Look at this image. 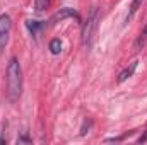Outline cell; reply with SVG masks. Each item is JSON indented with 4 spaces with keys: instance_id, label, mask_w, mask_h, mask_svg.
I'll use <instances>...</instances> for the list:
<instances>
[{
    "instance_id": "4fadbf2b",
    "label": "cell",
    "mask_w": 147,
    "mask_h": 145,
    "mask_svg": "<svg viewBox=\"0 0 147 145\" xmlns=\"http://www.w3.org/2000/svg\"><path fill=\"white\" fill-rule=\"evenodd\" d=\"M22 142H26V144H29L31 140H29L28 137H21V138H17V144H22Z\"/></svg>"
},
{
    "instance_id": "ba28073f",
    "label": "cell",
    "mask_w": 147,
    "mask_h": 145,
    "mask_svg": "<svg viewBox=\"0 0 147 145\" xmlns=\"http://www.w3.org/2000/svg\"><path fill=\"white\" fill-rule=\"evenodd\" d=\"M147 41V24L144 26V29H142V33L139 34V38H137V41H135V51H139L144 44H146Z\"/></svg>"
},
{
    "instance_id": "7c38bea8",
    "label": "cell",
    "mask_w": 147,
    "mask_h": 145,
    "mask_svg": "<svg viewBox=\"0 0 147 145\" xmlns=\"http://www.w3.org/2000/svg\"><path fill=\"white\" fill-rule=\"evenodd\" d=\"M137 142H139V144H144V142H147V126H146V132L142 133V137H140Z\"/></svg>"
},
{
    "instance_id": "9c48e42d",
    "label": "cell",
    "mask_w": 147,
    "mask_h": 145,
    "mask_svg": "<svg viewBox=\"0 0 147 145\" xmlns=\"http://www.w3.org/2000/svg\"><path fill=\"white\" fill-rule=\"evenodd\" d=\"M50 51H51V55H58L62 51V41L58 38H55V39L50 41Z\"/></svg>"
},
{
    "instance_id": "30bf717a",
    "label": "cell",
    "mask_w": 147,
    "mask_h": 145,
    "mask_svg": "<svg viewBox=\"0 0 147 145\" xmlns=\"http://www.w3.org/2000/svg\"><path fill=\"white\" fill-rule=\"evenodd\" d=\"M48 7H50V0H34V10L38 14L45 12Z\"/></svg>"
},
{
    "instance_id": "277c9868",
    "label": "cell",
    "mask_w": 147,
    "mask_h": 145,
    "mask_svg": "<svg viewBox=\"0 0 147 145\" xmlns=\"http://www.w3.org/2000/svg\"><path fill=\"white\" fill-rule=\"evenodd\" d=\"M65 19H75V21H80L77 10H74V9H70V7H63V9L57 10V12L51 15V19H50V26H57L58 22H62V21H65Z\"/></svg>"
},
{
    "instance_id": "52a82bcc",
    "label": "cell",
    "mask_w": 147,
    "mask_h": 145,
    "mask_svg": "<svg viewBox=\"0 0 147 145\" xmlns=\"http://www.w3.org/2000/svg\"><path fill=\"white\" fill-rule=\"evenodd\" d=\"M140 3H142V0H132V3H130V10H128V14H127V19H125V22H130V21L134 19V15H135V12L139 10Z\"/></svg>"
},
{
    "instance_id": "3957f363",
    "label": "cell",
    "mask_w": 147,
    "mask_h": 145,
    "mask_svg": "<svg viewBox=\"0 0 147 145\" xmlns=\"http://www.w3.org/2000/svg\"><path fill=\"white\" fill-rule=\"evenodd\" d=\"M10 33H12V17L9 14H2L0 15V55L9 44Z\"/></svg>"
},
{
    "instance_id": "5b68a950",
    "label": "cell",
    "mask_w": 147,
    "mask_h": 145,
    "mask_svg": "<svg viewBox=\"0 0 147 145\" xmlns=\"http://www.w3.org/2000/svg\"><path fill=\"white\" fill-rule=\"evenodd\" d=\"M137 63H139V62L135 60V62H132L128 67H125L121 72L118 73V79H116V82H118V84H123L125 80H128V79L134 75V72H135V68H137Z\"/></svg>"
},
{
    "instance_id": "6da1fadb",
    "label": "cell",
    "mask_w": 147,
    "mask_h": 145,
    "mask_svg": "<svg viewBox=\"0 0 147 145\" xmlns=\"http://www.w3.org/2000/svg\"><path fill=\"white\" fill-rule=\"evenodd\" d=\"M22 94V68L16 56L9 60L7 65V97L10 103L19 101Z\"/></svg>"
},
{
    "instance_id": "8992f818",
    "label": "cell",
    "mask_w": 147,
    "mask_h": 145,
    "mask_svg": "<svg viewBox=\"0 0 147 145\" xmlns=\"http://www.w3.org/2000/svg\"><path fill=\"white\" fill-rule=\"evenodd\" d=\"M26 26H28V29H29V33H31L33 36H38V33H39L46 24L41 22V21H31V19H28V21H26Z\"/></svg>"
},
{
    "instance_id": "8fae6325",
    "label": "cell",
    "mask_w": 147,
    "mask_h": 145,
    "mask_svg": "<svg viewBox=\"0 0 147 145\" xmlns=\"http://www.w3.org/2000/svg\"><path fill=\"white\" fill-rule=\"evenodd\" d=\"M89 128H91V121H89V119H86V121H84V125H82V128H80V135H86V133H87L86 130H89Z\"/></svg>"
},
{
    "instance_id": "7a4b0ae2",
    "label": "cell",
    "mask_w": 147,
    "mask_h": 145,
    "mask_svg": "<svg viewBox=\"0 0 147 145\" xmlns=\"http://www.w3.org/2000/svg\"><path fill=\"white\" fill-rule=\"evenodd\" d=\"M98 21H99V10H98V7H92V10L87 15V21L82 26V44L87 50L92 44L94 33H96V28H98Z\"/></svg>"
}]
</instances>
